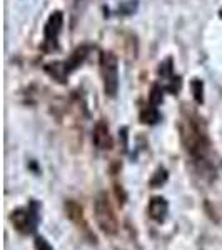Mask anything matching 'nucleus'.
Returning <instances> with one entry per match:
<instances>
[{"instance_id": "39448f33", "label": "nucleus", "mask_w": 222, "mask_h": 250, "mask_svg": "<svg viewBox=\"0 0 222 250\" xmlns=\"http://www.w3.org/2000/svg\"><path fill=\"white\" fill-rule=\"evenodd\" d=\"M64 210H66V215L67 219L70 222H74L75 225L80 229H86L87 224H86V219H84V210L82 207L75 202V200H66V204H64Z\"/></svg>"}, {"instance_id": "f8f14e48", "label": "nucleus", "mask_w": 222, "mask_h": 250, "mask_svg": "<svg viewBox=\"0 0 222 250\" xmlns=\"http://www.w3.org/2000/svg\"><path fill=\"white\" fill-rule=\"evenodd\" d=\"M192 94H194V99H196L197 104H200L204 100V85L200 80H192Z\"/></svg>"}, {"instance_id": "f257e3e1", "label": "nucleus", "mask_w": 222, "mask_h": 250, "mask_svg": "<svg viewBox=\"0 0 222 250\" xmlns=\"http://www.w3.org/2000/svg\"><path fill=\"white\" fill-rule=\"evenodd\" d=\"M94 213L99 229L106 235H114L119 230V222H117V215L112 208V204L109 200L107 193H99L94 202Z\"/></svg>"}, {"instance_id": "4468645a", "label": "nucleus", "mask_w": 222, "mask_h": 250, "mask_svg": "<svg viewBox=\"0 0 222 250\" xmlns=\"http://www.w3.org/2000/svg\"><path fill=\"white\" fill-rule=\"evenodd\" d=\"M35 245H37V250H52V247L44 239H37Z\"/></svg>"}, {"instance_id": "20e7f679", "label": "nucleus", "mask_w": 222, "mask_h": 250, "mask_svg": "<svg viewBox=\"0 0 222 250\" xmlns=\"http://www.w3.org/2000/svg\"><path fill=\"white\" fill-rule=\"evenodd\" d=\"M94 144L100 150H111L112 145H114L112 135H111V132H109V125L104 122V120L97 122L94 127Z\"/></svg>"}, {"instance_id": "ddd939ff", "label": "nucleus", "mask_w": 222, "mask_h": 250, "mask_svg": "<svg viewBox=\"0 0 222 250\" xmlns=\"http://www.w3.org/2000/svg\"><path fill=\"white\" fill-rule=\"evenodd\" d=\"M149 99H151V105H159L160 102H162V88L160 87H152L151 90V95H149Z\"/></svg>"}, {"instance_id": "0eeeda50", "label": "nucleus", "mask_w": 222, "mask_h": 250, "mask_svg": "<svg viewBox=\"0 0 222 250\" xmlns=\"http://www.w3.org/2000/svg\"><path fill=\"white\" fill-rule=\"evenodd\" d=\"M167 210H169V205L162 197H154V199H151V202H149V215L154 220H159V222L164 220L165 215H167Z\"/></svg>"}, {"instance_id": "f03ea898", "label": "nucleus", "mask_w": 222, "mask_h": 250, "mask_svg": "<svg viewBox=\"0 0 222 250\" xmlns=\"http://www.w3.org/2000/svg\"><path fill=\"white\" fill-rule=\"evenodd\" d=\"M180 137L185 148L189 150V154L194 155L196 159H202L204 154L207 152V139L205 134L199 128V125L192 120H185L180 128Z\"/></svg>"}, {"instance_id": "6e6552de", "label": "nucleus", "mask_w": 222, "mask_h": 250, "mask_svg": "<svg viewBox=\"0 0 222 250\" xmlns=\"http://www.w3.org/2000/svg\"><path fill=\"white\" fill-rule=\"evenodd\" d=\"M32 213L29 210H17L12 215V222H14L15 229L20 232H30L34 229V220L30 219Z\"/></svg>"}, {"instance_id": "1a4fd4ad", "label": "nucleus", "mask_w": 222, "mask_h": 250, "mask_svg": "<svg viewBox=\"0 0 222 250\" xmlns=\"http://www.w3.org/2000/svg\"><path fill=\"white\" fill-rule=\"evenodd\" d=\"M45 72L50 75L52 79H55L57 82L64 83L68 75V68L66 65V62H54V63H47Z\"/></svg>"}, {"instance_id": "9d476101", "label": "nucleus", "mask_w": 222, "mask_h": 250, "mask_svg": "<svg viewBox=\"0 0 222 250\" xmlns=\"http://www.w3.org/2000/svg\"><path fill=\"white\" fill-rule=\"evenodd\" d=\"M87 55H89V48L87 47H79V48H75L74 52H72V55L68 57V60L66 62V65L68 68V72H72V70H75L77 67H80V63L84 62V60L87 59Z\"/></svg>"}, {"instance_id": "9b49d317", "label": "nucleus", "mask_w": 222, "mask_h": 250, "mask_svg": "<svg viewBox=\"0 0 222 250\" xmlns=\"http://www.w3.org/2000/svg\"><path fill=\"white\" fill-rule=\"evenodd\" d=\"M159 112H157V108L154 105L144 108L142 112H140V120H142L144 124H155L157 120H159Z\"/></svg>"}, {"instance_id": "2eb2a0df", "label": "nucleus", "mask_w": 222, "mask_h": 250, "mask_svg": "<svg viewBox=\"0 0 222 250\" xmlns=\"http://www.w3.org/2000/svg\"><path fill=\"white\" fill-rule=\"evenodd\" d=\"M221 17H222V10H221Z\"/></svg>"}, {"instance_id": "7ed1b4c3", "label": "nucleus", "mask_w": 222, "mask_h": 250, "mask_svg": "<svg viewBox=\"0 0 222 250\" xmlns=\"http://www.w3.org/2000/svg\"><path fill=\"white\" fill-rule=\"evenodd\" d=\"M100 74L104 80V90L109 97H115L119 90V67L114 52H102L100 54Z\"/></svg>"}, {"instance_id": "423d86ee", "label": "nucleus", "mask_w": 222, "mask_h": 250, "mask_svg": "<svg viewBox=\"0 0 222 250\" xmlns=\"http://www.w3.org/2000/svg\"><path fill=\"white\" fill-rule=\"evenodd\" d=\"M62 23H64L62 12H54V14L48 17L45 23V39L48 42H54V40L57 39L59 32L62 30Z\"/></svg>"}]
</instances>
